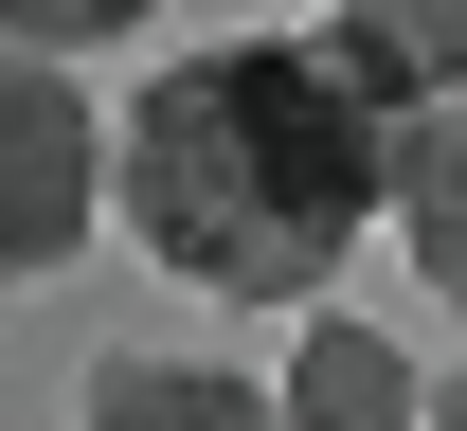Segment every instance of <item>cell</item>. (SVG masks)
I'll list each match as a JSON object with an SVG mask.
<instances>
[{
    "mask_svg": "<svg viewBox=\"0 0 467 431\" xmlns=\"http://www.w3.org/2000/svg\"><path fill=\"white\" fill-rule=\"evenodd\" d=\"M109 216L216 306H324L396 216V108L324 36H198L109 108Z\"/></svg>",
    "mask_w": 467,
    "mask_h": 431,
    "instance_id": "obj_1",
    "label": "cell"
},
{
    "mask_svg": "<svg viewBox=\"0 0 467 431\" xmlns=\"http://www.w3.org/2000/svg\"><path fill=\"white\" fill-rule=\"evenodd\" d=\"M90 216H109V108L72 90V55L0 36V288L72 270Z\"/></svg>",
    "mask_w": 467,
    "mask_h": 431,
    "instance_id": "obj_2",
    "label": "cell"
},
{
    "mask_svg": "<svg viewBox=\"0 0 467 431\" xmlns=\"http://www.w3.org/2000/svg\"><path fill=\"white\" fill-rule=\"evenodd\" d=\"M288 431H431V395H413V360H396V323H342V306H306V342H288Z\"/></svg>",
    "mask_w": 467,
    "mask_h": 431,
    "instance_id": "obj_3",
    "label": "cell"
},
{
    "mask_svg": "<svg viewBox=\"0 0 467 431\" xmlns=\"http://www.w3.org/2000/svg\"><path fill=\"white\" fill-rule=\"evenodd\" d=\"M72 431H288V395L234 360H90Z\"/></svg>",
    "mask_w": 467,
    "mask_h": 431,
    "instance_id": "obj_4",
    "label": "cell"
},
{
    "mask_svg": "<svg viewBox=\"0 0 467 431\" xmlns=\"http://www.w3.org/2000/svg\"><path fill=\"white\" fill-rule=\"evenodd\" d=\"M396 251H413V288L467 306V90L396 108Z\"/></svg>",
    "mask_w": 467,
    "mask_h": 431,
    "instance_id": "obj_5",
    "label": "cell"
},
{
    "mask_svg": "<svg viewBox=\"0 0 467 431\" xmlns=\"http://www.w3.org/2000/svg\"><path fill=\"white\" fill-rule=\"evenodd\" d=\"M324 55L378 108H431V90H467V0H324Z\"/></svg>",
    "mask_w": 467,
    "mask_h": 431,
    "instance_id": "obj_6",
    "label": "cell"
},
{
    "mask_svg": "<svg viewBox=\"0 0 467 431\" xmlns=\"http://www.w3.org/2000/svg\"><path fill=\"white\" fill-rule=\"evenodd\" d=\"M144 18H162V0H0V36H36V55H109Z\"/></svg>",
    "mask_w": 467,
    "mask_h": 431,
    "instance_id": "obj_7",
    "label": "cell"
},
{
    "mask_svg": "<svg viewBox=\"0 0 467 431\" xmlns=\"http://www.w3.org/2000/svg\"><path fill=\"white\" fill-rule=\"evenodd\" d=\"M431 431H467V377H450V395H431Z\"/></svg>",
    "mask_w": 467,
    "mask_h": 431,
    "instance_id": "obj_8",
    "label": "cell"
}]
</instances>
